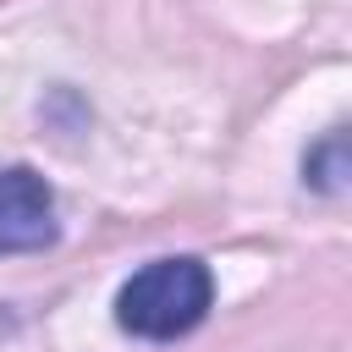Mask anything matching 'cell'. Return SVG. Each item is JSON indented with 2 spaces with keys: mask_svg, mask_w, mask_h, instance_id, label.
Masks as SVG:
<instances>
[{
  "mask_svg": "<svg viewBox=\"0 0 352 352\" xmlns=\"http://www.w3.org/2000/svg\"><path fill=\"white\" fill-rule=\"evenodd\" d=\"M214 302V275L204 258H154L116 292V324L138 341H176L204 324Z\"/></svg>",
  "mask_w": 352,
  "mask_h": 352,
  "instance_id": "6da1fadb",
  "label": "cell"
},
{
  "mask_svg": "<svg viewBox=\"0 0 352 352\" xmlns=\"http://www.w3.org/2000/svg\"><path fill=\"white\" fill-rule=\"evenodd\" d=\"M55 192L28 165H0V253H38L55 242Z\"/></svg>",
  "mask_w": 352,
  "mask_h": 352,
  "instance_id": "7a4b0ae2",
  "label": "cell"
},
{
  "mask_svg": "<svg viewBox=\"0 0 352 352\" xmlns=\"http://www.w3.org/2000/svg\"><path fill=\"white\" fill-rule=\"evenodd\" d=\"M302 182L319 187V192H341V187H346V138H341V132H324V143L308 148Z\"/></svg>",
  "mask_w": 352,
  "mask_h": 352,
  "instance_id": "3957f363",
  "label": "cell"
}]
</instances>
